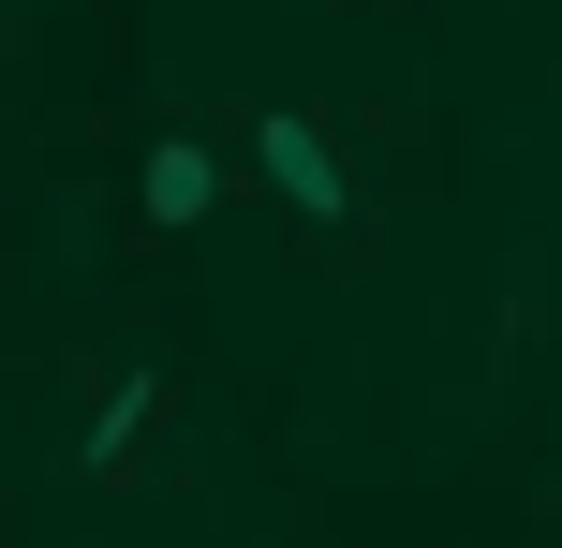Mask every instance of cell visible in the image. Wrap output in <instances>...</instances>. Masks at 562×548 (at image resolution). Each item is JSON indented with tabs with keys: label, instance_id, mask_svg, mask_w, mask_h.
<instances>
[{
	"label": "cell",
	"instance_id": "1",
	"mask_svg": "<svg viewBox=\"0 0 562 548\" xmlns=\"http://www.w3.org/2000/svg\"><path fill=\"white\" fill-rule=\"evenodd\" d=\"M252 164H267V193L296 208V223H340V208H356V178H340V148H326V119H252Z\"/></svg>",
	"mask_w": 562,
	"mask_h": 548
},
{
	"label": "cell",
	"instance_id": "2",
	"mask_svg": "<svg viewBox=\"0 0 562 548\" xmlns=\"http://www.w3.org/2000/svg\"><path fill=\"white\" fill-rule=\"evenodd\" d=\"M134 193H148V223H207V208H223V164H207L193 134H164V148H148V178H134Z\"/></svg>",
	"mask_w": 562,
	"mask_h": 548
},
{
	"label": "cell",
	"instance_id": "3",
	"mask_svg": "<svg viewBox=\"0 0 562 548\" xmlns=\"http://www.w3.org/2000/svg\"><path fill=\"white\" fill-rule=\"evenodd\" d=\"M148 415H164V385L134 371V385H119L104 415H89V474H119V460H134V445H148Z\"/></svg>",
	"mask_w": 562,
	"mask_h": 548
}]
</instances>
